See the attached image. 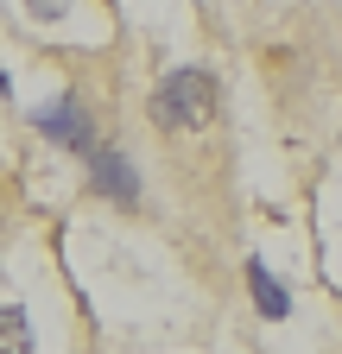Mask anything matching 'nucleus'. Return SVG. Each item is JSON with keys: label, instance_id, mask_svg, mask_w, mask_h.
<instances>
[{"label": "nucleus", "instance_id": "obj_1", "mask_svg": "<svg viewBox=\"0 0 342 354\" xmlns=\"http://www.w3.org/2000/svg\"><path fill=\"white\" fill-rule=\"evenodd\" d=\"M152 120L165 133H197L216 120V76L197 70V64H178V70H165L159 88H152Z\"/></svg>", "mask_w": 342, "mask_h": 354}, {"label": "nucleus", "instance_id": "obj_2", "mask_svg": "<svg viewBox=\"0 0 342 354\" xmlns=\"http://www.w3.org/2000/svg\"><path fill=\"white\" fill-rule=\"evenodd\" d=\"M32 127L45 133V140H57L64 152H82V158L102 146V140H96V120H89V108H82V95H76V88H64L57 102H45V108L32 114Z\"/></svg>", "mask_w": 342, "mask_h": 354}, {"label": "nucleus", "instance_id": "obj_3", "mask_svg": "<svg viewBox=\"0 0 342 354\" xmlns=\"http://www.w3.org/2000/svg\"><path fill=\"white\" fill-rule=\"evenodd\" d=\"M89 190L108 196V203H120V209H140V171L127 165L114 146H96L89 152Z\"/></svg>", "mask_w": 342, "mask_h": 354}, {"label": "nucleus", "instance_id": "obj_4", "mask_svg": "<svg viewBox=\"0 0 342 354\" xmlns=\"http://www.w3.org/2000/svg\"><path fill=\"white\" fill-rule=\"evenodd\" d=\"M247 285H253V310H260L267 323H285V317H291V297H285V285L267 272V259H260V253L247 259Z\"/></svg>", "mask_w": 342, "mask_h": 354}, {"label": "nucleus", "instance_id": "obj_5", "mask_svg": "<svg viewBox=\"0 0 342 354\" xmlns=\"http://www.w3.org/2000/svg\"><path fill=\"white\" fill-rule=\"evenodd\" d=\"M0 354H32V323H26L19 304L0 310Z\"/></svg>", "mask_w": 342, "mask_h": 354}, {"label": "nucleus", "instance_id": "obj_6", "mask_svg": "<svg viewBox=\"0 0 342 354\" xmlns=\"http://www.w3.org/2000/svg\"><path fill=\"white\" fill-rule=\"evenodd\" d=\"M70 7H76V0H26V13H32L38 26H57V19H70Z\"/></svg>", "mask_w": 342, "mask_h": 354}]
</instances>
